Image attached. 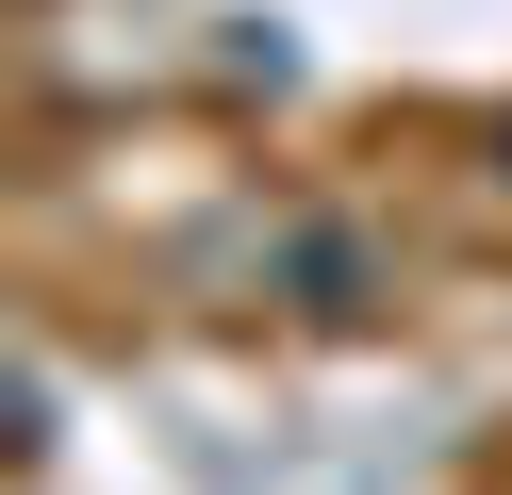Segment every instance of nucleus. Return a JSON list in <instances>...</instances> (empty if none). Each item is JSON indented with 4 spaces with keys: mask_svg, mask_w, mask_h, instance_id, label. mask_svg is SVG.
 I'll return each instance as SVG.
<instances>
[{
    "mask_svg": "<svg viewBox=\"0 0 512 495\" xmlns=\"http://www.w3.org/2000/svg\"><path fill=\"white\" fill-rule=\"evenodd\" d=\"M265 281L298 297V314H364V297H380V248L347 215H298V231H265Z\"/></svg>",
    "mask_w": 512,
    "mask_h": 495,
    "instance_id": "f257e3e1",
    "label": "nucleus"
}]
</instances>
